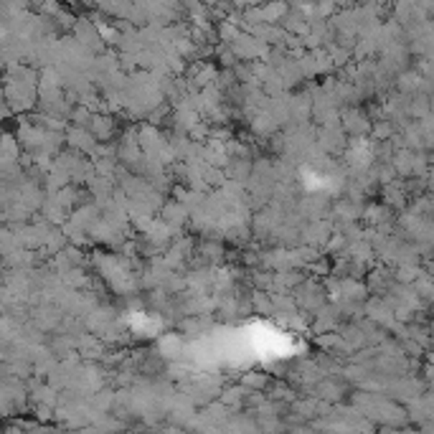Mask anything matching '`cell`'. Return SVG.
<instances>
[{"label":"cell","mask_w":434,"mask_h":434,"mask_svg":"<svg viewBox=\"0 0 434 434\" xmlns=\"http://www.w3.org/2000/svg\"><path fill=\"white\" fill-rule=\"evenodd\" d=\"M341 127L351 137H366L374 130V119L356 104H345V107H341Z\"/></svg>","instance_id":"obj_1"},{"label":"cell","mask_w":434,"mask_h":434,"mask_svg":"<svg viewBox=\"0 0 434 434\" xmlns=\"http://www.w3.org/2000/svg\"><path fill=\"white\" fill-rule=\"evenodd\" d=\"M333 234H335L333 218H330V221H326V218H312V221H305V224H302V244H312V247L326 249V244L330 242Z\"/></svg>","instance_id":"obj_2"},{"label":"cell","mask_w":434,"mask_h":434,"mask_svg":"<svg viewBox=\"0 0 434 434\" xmlns=\"http://www.w3.org/2000/svg\"><path fill=\"white\" fill-rule=\"evenodd\" d=\"M97 137L92 135L89 127H79V125H69L67 130V145L71 150L76 152H87V155H92V150L97 148Z\"/></svg>","instance_id":"obj_3"},{"label":"cell","mask_w":434,"mask_h":434,"mask_svg":"<svg viewBox=\"0 0 434 434\" xmlns=\"http://www.w3.org/2000/svg\"><path fill=\"white\" fill-rule=\"evenodd\" d=\"M185 335L183 333H165L158 341V351L165 361H183L185 356Z\"/></svg>","instance_id":"obj_4"},{"label":"cell","mask_w":434,"mask_h":434,"mask_svg":"<svg viewBox=\"0 0 434 434\" xmlns=\"http://www.w3.org/2000/svg\"><path fill=\"white\" fill-rule=\"evenodd\" d=\"M308 277L305 272H300V267H290V269H277L275 272V287L269 293H293L295 287H300Z\"/></svg>","instance_id":"obj_5"},{"label":"cell","mask_w":434,"mask_h":434,"mask_svg":"<svg viewBox=\"0 0 434 434\" xmlns=\"http://www.w3.org/2000/svg\"><path fill=\"white\" fill-rule=\"evenodd\" d=\"M160 218H163L165 224L173 226V229H183V224L191 221V211L185 209L178 198H170V201H165V206L160 209Z\"/></svg>","instance_id":"obj_6"},{"label":"cell","mask_w":434,"mask_h":434,"mask_svg":"<svg viewBox=\"0 0 434 434\" xmlns=\"http://www.w3.org/2000/svg\"><path fill=\"white\" fill-rule=\"evenodd\" d=\"M368 284L363 282V279H358V277H341V300L345 302H366L368 297Z\"/></svg>","instance_id":"obj_7"},{"label":"cell","mask_w":434,"mask_h":434,"mask_svg":"<svg viewBox=\"0 0 434 434\" xmlns=\"http://www.w3.org/2000/svg\"><path fill=\"white\" fill-rule=\"evenodd\" d=\"M249 133L257 137L259 142H267L275 133H279V125L275 122V117L269 112H259L257 117L249 122Z\"/></svg>","instance_id":"obj_8"},{"label":"cell","mask_w":434,"mask_h":434,"mask_svg":"<svg viewBox=\"0 0 434 434\" xmlns=\"http://www.w3.org/2000/svg\"><path fill=\"white\" fill-rule=\"evenodd\" d=\"M89 130H92V135L100 142H109L115 137V133H117V122H115V117H109L107 112H94Z\"/></svg>","instance_id":"obj_9"},{"label":"cell","mask_w":434,"mask_h":434,"mask_svg":"<svg viewBox=\"0 0 434 434\" xmlns=\"http://www.w3.org/2000/svg\"><path fill=\"white\" fill-rule=\"evenodd\" d=\"M226 176L247 185L254 176V158H231L226 165Z\"/></svg>","instance_id":"obj_10"},{"label":"cell","mask_w":434,"mask_h":434,"mask_svg":"<svg viewBox=\"0 0 434 434\" xmlns=\"http://www.w3.org/2000/svg\"><path fill=\"white\" fill-rule=\"evenodd\" d=\"M384 203L389 206V209H404L407 206V196H409V191H407V185H404V181H391V183L384 185Z\"/></svg>","instance_id":"obj_11"},{"label":"cell","mask_w":434,"mask_h":434,"mask_svg":"<svg viewBox=\"0 0 434 434\" xmlns=\"http://www.w3.org/2000/svg\"><path fill=\"white\" fill-rule=\"evenodd\" d=\"M315 391H317V399L338 404V401L343 399V393H345V386H343L341 381H333L330 376H326V378H320L315 384Z\"/></svg>","instance_id":"obj_12"},{"label":"cell","mask_w":434,"mask_h":434,"mask_svg":"<svg viewBox=\"0 0 434 434\" xmlns=\"http://www.w3.org/2000/svg\"><path fill=\"white\" fill-rule=\"evenodd\" d=\"M251 389H247V386L239 381V384H231V386H224L221 389V396L218 399L224 401V404H229L231 409H242L244 401H247V396H249Z\"/></svg>","instance_id":"obj_13"},{"label":"cell","mask_w":434,"mask_h":434,"mask_svg":"<svg viewBox=\"0 0 434 434\" xmlns=\"http://www.w3.org/2000/svg\"><path fill=\"white\" fill-rule=\"evenodd\" d=\"M290 13V0H267L262 5V16H264V23H275L279 25L282 18Z\"/></svg>","instance_id":"obj_14"},{"label":"cell","mask_w":434,"mask_h":434,"mask_svg":"<svg viewBox=\"0 0 434 434\" xmlns=\"http://www.w3.org/2000/svg\"><path fill=\"white\" fill-rule=\"evenodd\" d=\"M391 163H393V168H396L399 178L414 176V150H411V148H396Z\"/></svg>","instance_id":"obj_15"},{"label":"cell","mask_w":434,"mask_h":434,"mask_svg":"<svg viewBox=\"0 0 434 434\" xmlns=\"http://www.w3.org/2000/svg\"><path fill=\"white\" fill-rule=\"evenodd\" d=\"M251 308H254V312H259V315H275V302H272V295L267 293V290H254L251 287Z\"/></svg>","instance_id":"obj_16"},{"label":"cell","mask_w":434,"mask_h":434,"mask_svg":"<svg viewBox=\"0 0 434 434\" xmlns=\"http://www.w3.org/2000/svg\"><path fill=\"white\" fill-rule=\"evenodd\" d=\"M239 381H242L247 389H251V391H267L269 386L275 384V381H272V376L259 374V371H247V374H242Z\"/></svg>","instance_id":"obj_17"},{"label":"cell","mask_w":434,"mask_h":434,"mask_svg":"<svg viewBox=\"0 0 434 434\" xmlns=\"http://www.w3.org/2000/svg\"><path fill=\"white\" fill-rule=\"evenodd\" d=\"M396 133H399V125H396L393 119L384 117V119H376V122H374L371 137H374V140H391Z\"/></svg>","instance_id":"obj_18"},{"label":"cell","mask_w":434,"mask_h":434,"mask_svg":"<svg viewBox=\"0 0 434 434\" xmlns=\"http://www.w3.org/2000/svg\"><path fill=\"white\" fill-rule=\"evenodd\" d=\"M422 275V269L417 264H396V272H393V282L401 284H414L417 277Z\"/></svg>","instance_id":"obj_19"},{"label":"cell","mask_w":434,"mask_h":434,"mask_svg":"<svg viewBox=\"0 0 434 434\" xmlns=\"http://www.w3.org/2000/svg\"><path fill=\"white\" fill-rule=\"evenodd\" d=\"M290 411L300 414L302 419L317 417V399H295L293 404H290Z\"/></svg>","instance_id":"obj_20"},{"label":"cell","mask_w":434,"mask_h":434,"mask_svg":"<svg viewBox=\"0 0 434 434\" xmlns=\"http://www.w3.org/2000/svg\"><path fill=\"white\" fill-rule=\"evenodd\" d=\"M216 31H218V38H221V41L224 43H234L236 38H239V36L244 34L242 31V25H236V23H231V21H221V23L216 25Z\"/></svg>","instance_id":"obj_21"},{"label":"cell","mask_w":434,"mask_h":434,"mask_svg":"<svg viewBox=\"0 0 434 434\" xmlns=\"http://www.w3.org/2000/svg\"><path fill=\"white\" fill-rule=\"evenodd\" d=\"M92 117L94 112L87 104H76L74 109H71V117H69V125H79V127H89L92 125Z\"/></svg>","instance_id":"obj_22"},{"label":"cell","mask_w":434,"mask_h":434,"mask_svg":"<svg viewBox=\"0 0 434 434\" xmlns=\"http://www.w3.org/2000/svg\"><path fill=\"white\" fill-rule=\"evenodd\" d=\"M426 173H429V158H426V152L414 150V176L426 178Z\"/></svg>","instance_id":"obj_23"},{"label":"cell","mask_w":434,"mask_h":434,"mask_svg":"<svg viewBox=\"0 0 434 434\" xmlns=\"http://www.w3.org/2000/svg\"><path fill=\"white\" fill-rule=\"evenodd\" d=\"M236 135L231 133V127L229 125H211V140H218V142H229L234 140Z\"/></svg>","instance_id":"obj_24"},{"label":"cell","mask_w":434,"mask_h":434,"mask_svg":"<svg viewBox=\"0 0 434 434\" xmlns=\"http://www.w3.org/2000/svg\"><path fill=\"white\" fill-rule=\"evenodd\" d=\"M229 3H231L234 8H249V5H254L257 0H229Z\"/></svg>","instance_id":"obj_25"},{"label":"cell","mask_w":434,"mask_h":434,"mask_svg":"<svg viewBox=\"0 0 434 434\" xmlns=\"http://www.w3.org/2000/svg\"><path fill=\"white\" fill-rule=\"evenodd\" d=\"M181 3H183V8H185V5H188V3H193V0H181Z\"/></svg>","instance_id":"obj_26"},{"label":"cell","mask_w":434,"mask_h":434,"mask_svg":"<svg viewBox=\"0 0 434 434\" xmlns=\"http://www.w3.org/2000/svg\"><path fill=\"white\" fill-rule=\"evenodd\" d=\"M432 333H434V326H432Z\"/></svg>","instance_id":"obj_27"}]
</instances>
